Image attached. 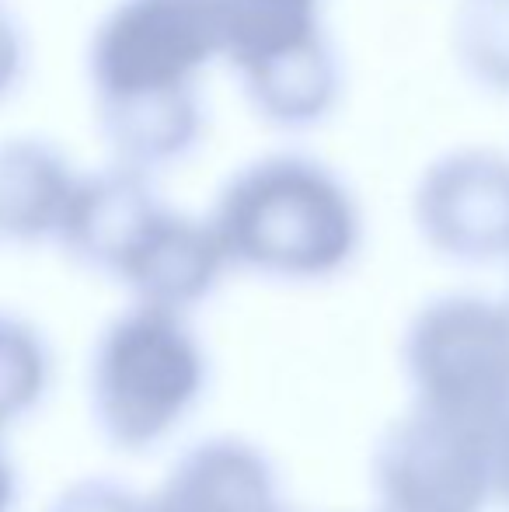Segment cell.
<instances>
[{
    "label": "cell",
    "instance_id": "6da1fadb",
    "mask_svg": "<svg viewBox=\"0 0 509 512\" xmlns=\"http://www.w3.org/2000/svg\"><path fill=\"white\" fill-rule=\"evenodd\" d=\"M210 223L231 265L311 283L342 272L363 244L360 203L328 164L304 154L252 161L224 185Z\"/></svg>",
    "mask_w": 509,
    "mask_h": 512
},
{
    "label": "cell",
    "instance_id": "7a4b0ae2",
    "mask_svg": "<svg viewBox=\"0 0 509 512\" xmlns=\"http://www.w3.org/2000/svg\"><path fill=\"white\" fill-rule=\"evenodd\" d=\"M203 380V349L182 314L136 304L98 338L91 415L112 446L143 450L196 405Z\"/></svg>",
    "mask_w": 509,
    "mask_h": 512
},
{
    "label": "cell",
    "instance_id": "3957f363",
    "mask_svg": "<svg viewBox=\"0 0 509 512\" xmlns=\"http://www.w3.org/2000/svg\"><path fill=\"white\" fill-rule=\"evenodd\" d=\"M224 60L262 119L307 129L339 102L342 74L321 0H224Z\"/></svg>",
    "mask_w": 509,
    "mask_h": 512
},
{
    "label": "cell",
    "instance_id": "277c9868",
    "mask_svg": "<svg viewBox=\"0 0 509 512\" xmlns=\"http://www.w3.org/2000/svg\"><path fill=\"white\" fill-rule=\"evenodd\" d=\"M224 32V0H119L91 39L95 108L196 95Z\"/></svg>",
    "mask_w": 509,
    "mask_h": 512
},
{
    "label": "cell",
    "instance_id": "5b68a950",
    "mask_svg": "<svg viewBox=\"0 0 509 512\" xmlns=\"http://www.w3.org/2000/svg\"><path fill=\"white\" fill-rule=\"evenodd\" d=\"M415 405L496 432L509 415V304L471 293L429 300L401 345Z\"/></svg>",
    "mask_w": 509,
    "mask_h": 512
},
{
    "label": "cell",
    "instance_id": "8992f818",
    "mask_svg": "<svg viewBox=\"0 0 509 512\" xmlns=\"http://www.w3.org/2000/svg\"><path fill=\"white\" fill-rule=\"evenodd\" d=\"M374 485L384 512H485L496 499V432L412 405L377 443Z\"/></svg>",
    "mask_w": 509,
    "mask_h": 512
},
{
    "label": "cell",
    "instance_id": "52a82bcc",
    "mask_svg": "<svg viewBox=\"0 0 509 512\" xmlns=\"http://www.w3.org/2000/svg\"><path fill=\"white\" fill-rule=\"evenodd\" d=\"M422 241L443 258L489 265L509 258V157L450 150L422 171L412 199Z\"/></svg>",
    "mask_w": 509,
    "mask_h": 512
},
{
    "label": "cell",
    "instance_id": "ba28073f",
    "mask_svg": "<svg viewBox=\"0 0 509 512\" xmlns=\"http://www.w3.org/2000/svg\"><path fill=\"white\" fill-rule=\"evenodd\" d=\"M147 175L150 171L116 161V168L77 178L74 199L56 234L74 262L119 279L136 244L164 213V203L154 196Z\"/></svg>",
    "mask_w": 509,
    "mask_h": 512
},
{
    "label": "cell",
    "instance_id": "9c48e42d",
    "mask_svg": "<svg viewBox=\"0 0 509 512\" xmlns=\"http://www.w3.org/2000/svg\"><path fill=\"white\" fill-rule=\"evenodd\" d=\"M227 265L231 258L210 220H192L164 206V213L123 265L119 283L133 293L136 304L168 307L182 314L217 286Z\"/></svg>",
    "mask_w": 509,
    "mask_h": 512
},
{
    "label": "cell",
    "instance_id": "30bf717a",
    "mask_svg": "<svg viewBox=\"0 0 509 512\" xmlns=\"http://www.w3.org/2000/svg\"><path fill=\"white\" fill-rule=\"evenodd\" d=\"M147 512H283L276 474L255 446L210 439L185 453L164 485L147 499Z\"/></svg>",
    "mask_w": 509,
    "mask_h": 512
},
{
    "label": "cell",
    "instance_id": "8fae6325",
    "mask_svg": "<svg viewBox=\"0 0 509 512\" xmlns=\"http://www.w3.org/2000/svg\"><path fill=\"white\" fill-rule=\"evenodd\" d=\"M77 178L53 143H0V237L42 241L60 234Z\"/></svg>",
    "mask_w": 509,
    "mask_h": 512
},
{
    "label": "cell",
    "instance_id": "7c38bea8",
    "mask_svg": "<svg viewBox=\"0 0 509 512\" xmlns=\"http://www.w3.org/2000/svg\"><path fill=\"white\" fill-rule=\"evenodd\" d=\"M454 49L475 81L509 91V0H461Z\"/></svg>",
    "mask_w": 509,
    "mask_h": 512
},
{
    "label": "cell",
    "instance_id": "4fadbf2b",
    "mask_svg": "<svg viewBox=\"0 0 509 512\" xmlns=\"http://www.w3.org/2000/svg\"><path fill=\"white\" fill-rule=\"evenodd\" d=\"M49 377L46 349L28 324L0 314V425L39 401Z\"/></svg>",
    "mask_w": 509,
    "mask_h": 512
},
{
    "label": "cell",
    "instance_id": "5bb4252c",
    "mask_svg": "<svg viewBox=\"0 0 509 512\" xmlns=\"http://www.w3.org/2000/svg\"><path fill=\"white\" fill-rule=\"evenodd\" d=\"M46 512H147V502L112 478H84L56 495Z\"/></svg>",
    "mask_w": 509,
    "mask_h": 512
},
{
    "label": "cell",
    "instance_id": "9a60e30c",
    "mask_svg": "<svg viewBox=\"0 0 509 512\" xmlns=\"http://www.w3.org/2000/svg\"><path fill=\"white\" fill-rule=\"evenodd\" d=\"M21 67H25V42H21V32L11 21V14L0 7V98L14 91Z\"/></svg>",
    "mask_w": 509,
    "mask_h": 512
},
{
    "label": "cell",
    "instance_id": "2e32d148",
    "mask_svg": "<svg viewBox=\"0 0 509 512\" xmlns=\"http://www.w3.org/2000/svg\"><path fill=\"white\" fill-rule=\"evenodd\" d=\"M496 499L509 506V415L496 429Z\"/></svg>",
    "mask_w": 509,
    "mask_h": 512
},
{
    "label": "cell",
    "instance_id": "e0dca14e",
    "mask_svg": "<svg viewBox=\"0 0 509 512\" xmlns=\"http://www.w3.org/2000/svg\"><path fill=\"white\" fill-rule=\"evenodd\" d=\"M11 495H14V474L7 467V460L0 457V512H7V506H11Z\"/></svg>",
    "mask_w": 509,
    "mask_h": 512
}]
</instances>
